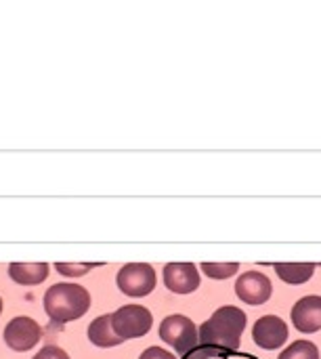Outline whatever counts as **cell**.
Instances as JSON below:
<instances>
[{
    "instance_id": "16",
    "label": "cell",
    "mask_w": 321,
    "mask_h": 359,
    "mask_svg": "<svg viewBox=\"0 0 321 359\" xmlns=\"http://www.w3.org/2000/svg\"><path fill=\"white\" fill-rule=\"evenodd\" d=\"M55 269L61 276L78 278V276H86L93 269V265H88V263H55Z\"/></svg>"
},
{
    "instance_id": "7",
    "label": "cell",
    "mask_w": 321,
    "mask_h": 359,
    "mask_svg": "<svg viewBox=\"0 0 321 359\" xmlns=\"http://www.w3.org/2000/svg\"><path fill=\"white\" fill-rule=\"evenodd\" d=\"M252 341L265 351H275L288 341V324L280 316H263L252 328Z\"/></svg>"
},
{
    "instance_id": "11",
    "label": "cell",
    "mask_w": 321,
    "mask_h": 359,
    "mask_svg": "<svg viewBox=\"0 0 321 359\" xmlns=\"http://www.w3.org/2000/svg\"><path fill=\"white\" fill-rule=\"evenodd\" d=\"M48 265L46 263H11L8 276L19 286H38L48 278Z\"/></svg>"
},
{
    "instance_id": "13",
    "label": "cell",
    "mask_w": 321,
    "mask_h": 359,
    "mask_svg": "<svg viewBox=\"0 0 321 359\" xmlns=\"http://www.w3.org/2000/svg\"><path fill=\"white\" fill-rule=\"evenodd\" d=\"M273 269L286 284H292V286L309 282L315 273L313 263H275Z\"/></svg>"
},
{
    "instance_id": "4",
    "label": "cell",
    "mask_w": 321,
    "mask_h": 359,
    "mask_svg": "<svg viewBox=\"0 0 321 359\" xmlns=\"http://www.w3.org/2000/svg\"><path fill=\"white\" fill-rule=\"evenodd\" d=\"M160 339L181 355H191L198 349V326L181 313L168 316L160 324Z\"/></svg>"
},
{
    "instance_id": "17",
    "label": "cell",
    "mask_w": 321,
    "mask_h": 359,
    "mask_svg": "<svg viewBox=\"0 0 321 359\" xmlns=\"http://www.w3.org/2000/svg\"><path fill=\"white\" fill-rule=\"evenodd\" d=\"M32 359H69V355L57 345H46V347L40 349V353H36Z\"/></svg>"
},
{
    "instance_id": "19",
    "label": "cell",
    "mask_w": 321,
    "mask_h": 359,
    "mask_svg": "<svg viewBox=\"0 0 321 359\" xmlns=\"http://www.w3.org/2000/svg\"><path fill=\"white\" fill-rule=\"evenodd\" d=\"M0 311H2V299H0Z\"/></svg>"
},
{
    "instance_id": "9",
    "label": "cell",
    "mask_w": 321,
    "mask_h": 359,
    "mask_svg": "<svg viewBox=\"0 0 321 359\" xmlns=\"http://www.w3.org/2000/svg\"><path fill=\"white\" fill-rule=\"evenodd\" d=\"M162 278L164 286L175 294H191L200 288V271L193 263H168Z\"/></svg>"
},
{
    "instance_id": "18",
    "label": "cell",
    "mask_w": 321,
    "mask_h": 359,
    "mask_svg": "<svg viewBox=\"0 0 321 359\" xmlns=\"http://www.w3.org/2000/svg\"><path fill=\"white\" fill-rule=\"evenodd\" d=\"M139 359H177L170 351H166V349H162V347H149V349H145L143 353H141V358Z\"/></svg>"
},
{
    "instance_id": "1",
    "label": "cell",
    "mask_w": 321,
    "mask_h": 359,
    "mask_svg": "<svg viewBox=\"0 0 321 359\" xmlns=\"http://www.w3.org/2000/svg\"><path fill=\"white\" fill-rule=\"evenodd\" d=\"M246 330V313L240 307L225 305L198 328V349L189 359H206L223 351H238Z\"/></svg>"
},
{
    "instance_id": "10",
    "label": "cell",
    "mask_w": 321,
    "mask_h": 359,
    "mask_svg": "<svg viewBox=\"0 0 321 359\" xmlns=\"http://www.w3.org/2000/svg\"><path fill=\"white\" fill-rule=\"evenodd\" d=\"M292 324L303 334H313L321 330V297L309 294L303 297L292 307Z\"/></svg>"
},
{
    "instance_id": "2",
    "label": "cell",
    "mask_w": 321,
    "mask_h": 359,
    "mask_svg": "<svg viewBox=\"0 0 321 359\" xmlns=\"http://www.w3.org/2000/svg\"><path fill=\"white\" fill-rule=\"evenodd\" d=\"M42 305L53 324H69L90 309V294L84 286L59 282L44 292Z\"/></svg>"
},
{
    "instance_id": "5",
    "label": "cell",
    "mask_w": 321,
    "mask_h": 359,
    "mask_svg": "<svg viewBox=\"0 0 321 359\" xmlns=\"http://www.w3.org/2000/svg\"><path fill=\"white\" fill-rule=\"evenodd\" d=\"M118 288L122 294L141 299L153 292L156 288V269L149 263H128L118 271Z\"/></svg>"
},
{
    "instance_id": "14",
    "label": "cell",
    "mask_w": 321,
    "mask_h": 359,
    "mask_svg": "<svg viewBox=\"0 0 321 359\" xmlns=\"http://www.w3.org/2000/svg\"><path fill=\"white\" fill-rule=\"evenodd\" d=\"M278 359H320V349L311 341H294L280 353Z\"/></svg>"
},
{
    "instance_id": "3",
    "label": "cell",
    "mask_w": 321,
    "mask_h": 359,
    "mask_svg": "<svg viewBox=\"0 0 321 359\" xmlns=\"http://www.w3.org/2000/svg\"><path fill=\"white\" fill-rule=\"evenodd\" d=\"M109 318H111V328H114L116 337L122 341L141 339L153 326V316L143 305H124V307L116 309Z\"/></svg>"
},
{
    "instance_id": "15",
    "label": "cell",
    "mask_w": 321,
    "mask_h": 359,
    "mask_svg": "<svg viewBox=\"0 0 321 359\" xmlns=\"http://www.w3.org/2000/svg\"><path fill=\"white\" fill-rule=\"evenodd\" d=\"M238 269H240L238 263H202V271L210 280H227V278L235 276Z\"/></svg>"
},
{
    "instance_id": "8",
    "label": "cell",
    "mask_w": 321,
    "mask_h": 359,
    "mask_svg": "<svg viewBox=\"0 0 321 359\" xmlns=\"http://www.w3.org/2000/svg\"><path fill=\"white\" fill-rule=\"evenodd\" d=\"M271 280L261 271H246L235 282V294L248 305H265L271 299Z\"/></svg>"
},
{
    "instance_id": "6",
    "label": "cell",
    "mask_w": 321,
    "mask_h": 359,
    "mask_svg": "<svg viewBox=\"0 0 321 359\" xmlns=\"http://www.w3.org/2000/svg\"><path fill=\"white\" fill-rule=\"evenodd\" d=\"M4 343L8 349L13 351H29L34 349L40 339H42V328L36 320L27 318V316H19V318H13L6 328H4Z\"/></svg>"
},
{
    "instance_id": "12",
    "label": "cell",
    "mask_w": 321,
    "mask_h": 359,
    "mask_svg": "<svg viewBox=\"0 0 321 359\" xmlns=\"http://www.w3.org/2000/svg\"><path fill=\"white\" fill-rule=\"evenodd\" d=\"M86 334H88V341L95 347H101V349L118 347L120 343H124L122 339L116 337V332L111 328V318L109 316H99L97 320H93L88 330H86Z\"/></svg>"
}]
</instances>
